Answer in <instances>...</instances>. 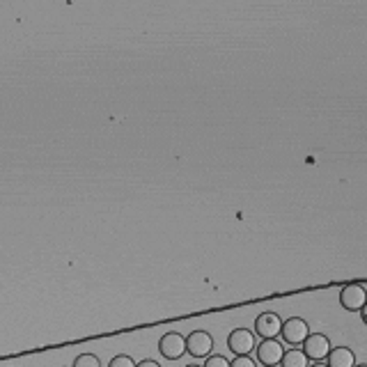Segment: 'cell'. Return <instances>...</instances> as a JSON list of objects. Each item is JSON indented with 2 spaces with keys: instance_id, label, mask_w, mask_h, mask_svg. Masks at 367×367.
<instances>
[{
  "instance_id": "cell-19",
  "label": "cell",
  "mask_w": 367,
  "mask_h": 367,
  "mask_svg": "<svg viewBox=\"0 0 367 367\" xmlns=\"http://www.w3.org/2000/svg\"><path fill=\"white\" fill-rule=\"evenodd\" d=\"M356 367H367V363H365V365H356Z\"/></svg>"
},
{
  "instance_id": "cell-7",
  "label": "cell",
  "mask_w": 367,
  "mask_h": 367,
  "mask_svg": "<svg viewBox=\"0 0 367 367\" xmlns=\"http://www.w3.org/2000/svg\"><path fill=\"white\" fill-rule=\"evenodd\" d=\"M255 353H257V361H260L264 367H276V365H280V361H283L285 347L278 340H262L255 347Z\"/></svg>"
},
{
  "instance_id": "cell-3",
  "label": "cell",
  "mask_w": 367,
  "mask_h": 367,
  "mask_svg": "<svg viewBox=\"0 0 367 367\" xmlns=\"http://www.w3.org/2000/svg\"><path fill=\"white\" fill-rule=\"evenodd\" d=\"M213 349V338L207 331H193L186 336V353L193 358H209Z\"/></svg>"
},
{
  "instance_id": "cell-6",
  "label": "cell",
  "mask_w": 367,
  "mask_h": 367,
  "mask_svg": "<svg viewBox=\"0 0 367 367\" xmlns=\"http://www.w3.org/2000/svg\"><path fill=\"white\" fill-rule=\"evenodd\" d=\"M283 331V319L278 317V312H262L255 319V333L262 340H276Z\"/></svg>"
},
{
  "instance_id": "cell-1",
  "label": "cell",
  "mask_w": 367,
  "mask_h": 367,
  "mask_svg": "<svg viewBox=\"0 0 367 367\" xmlns=\"http://www.w3.org/2000/svg\"><path fill=\"white\" fill-rule=\"evenodd\" d=\"M283 340L289 344V347H301L306 342V338L310 336V326L306 319L301 317H289L287 321H283V331H280Z\"/></svg>"
},
{
  "instance_id": "cell-11",
  "label": "cell",
  "mask_w": 367,
  "mask_h": 367,
  "mask_svg": "<svg viewBox=\"0 0 367 367\" xmlns=\"http://www.w3.org/2000/svg\"><path fill=\"white\" fill-rule=\"evenodd\" d=\"M71 367H101V363L94 353H81L76 356V361H74Z\"/></svg>"
},
{
  "instance_id": "cell-15",
  "label": "cell",
  "mask_w": 367,
  "mask_h": 367,
  "mask_svg": "<svg viewBox=\"0 0 367 367\" xmlns=\"http://www.w3.org/2000/svg\"><path fill=\"white\" fill-rule=\"evenodd\" d=\"M136 367H161V365L156 361H152V358H145L143 363H138Z\"/></svg>"
},
{
  "instance_id": "cell-18",
  "label": "cell",
  "mask_w": 367,
  "mask_h": 367,
  "mask_svg": "<svg viewBox=\"0 0 367 367\" xmlns=\"http://www.w3.org/2000/svg\"><path fill=\"white\" fill-rule=\"evenodd\" d=\"M186 367H202V365H196V363H191V365H186Z\"/></svg>"
},
{
  "instance_id": "cell-4",
  "label": "cell",
  "mask_w": 367,
  "mask_h": 367,
  "mask_svg": "<svg viewBox=\"0 0 367 367\" xmlns=\"http://www.w3.org/2000/svg\"><path fill=\"white\" fill-rule=\"evenodd\" d=\"M159 351L164 358L168 361H177L181 358L184 353H186V338L181 336V333H166L164 338L159 340Z\"/></svg>"
},
{
  "instance_id": "cell-9",
  "label": "cell",
  "mask_w": 367,
  "mask_h": 367,
  "mask_svg": "<svg viewBox=\"0 0 367 367\" xmlns=\"http://www.w3.org/2000/svg\"><path fill=\"white\" fill-rule=\"evenodd\" d=\"M328 367H356V353L349 347H336L326 356Z\"/></svg>"
},
{
  "instance_id": "cell-16",
  "label": "cell",
  "mask_w": 367,
  "mask_h": 367,
  "mask_svg": "<svg viewBox=\"0 0 367 367\" xmlns=\"http://www.w3.org/2000/svg\"><path fill=\"white\" fill-rule=\"evenodd\" d=\"M361 319H363V323L367 326V303L363 306V310H361Z\"/></svg>"
},
{
  "instance_id": "cell-14",
  "label": "cell",
  "mask_w": 367,
  "mask_h": 367,
  "mask_svg": "<svg viewBox=\"0 0 367 367\" xmlns=\"http://www.w3.org/2000/svg\"><path fill=\"white\" fill-rule=\"evenodd\" d=\"M230 367H257V363L251 356H234V361H230Z\"/></svg>"
},
{
  "instance_id": "cell-8",
  "label": "cell",
  "mask_w": 367,
  "mask_h": 367,
  "mask_svg": "<svg viewBox=\"0 0 367 367\" xmlns=\"http://www.w3.org/2000/svg\"><path fill=\"white\" fill-rule=\"evenodd\" d=\"M367 303V291H365V287L363 285H358V283H353V285H347V287H342V291H340V306L344 308V310H363V306Z\"/></svg>"
},
{
  "instance_id": "cell-5",
  "label": "cell",
  "mask_w": 367,
  "mask_h": 367,
  "mask_svg": "<svg viewBox=\"0 0 367 367\" xmlns=\"http://www.w3.org/2000/svg\"><path fill=\"white\" fill-rule=\"evenodd\" d=\"M301 349L306 351V356L310 361L319 363L331 353V340L323 336V333H310V336L306 338V342L301 344Z\"/></svg>"
},
{
  "instance_id": "cell-2",
  "label": "cell",
  "mask_w": 367,
  "mask_h": 367,
  "mask_svg": "<svg viewBox=\"0 0 367 367\" xmlns=\"http://www.w3.org/2000/svg\"><path fill=\"white\" fill-rule=\"evenodd\" d=\"M228 347L234 356H251V351H255V347H257L255 331L234 328L228 338Z\"/></svg>"
},
{
  "instance_id": "cell-17",
  "label": "cell",
  "mask_w": 367,
  "mask_h": 367,
  "mask_svg": "<svg viewBox=\"0 0 367 367\" xmlns=\"http://www.w3.org/2000/svg\"><path fill=\"white\" fill-rule=\"evenodd\" d=\"M310 367H328V365H326V363H321V361H319V363H315V365H310Z\"/></svg>"
},
{
  "instance_id": "cell-10",
  "label": "cell",
  "mask_w": 367,
  "mask_h": 367,
  "mask_svg": "<svg viewBox=\"0 0 367 367\" xmlns=\"http://www.w3.org/2000/svg\"><path fill=\"white\" fill-rule=\"evenodd\" d=\"M280 367H310V358L306 356L303 349H287L283 361H280Z\"/></svg>"
},
{
  "instance_id": "cell-12",
  "label": "cell",
  "mask_w": 367,
  "mask_h": 367,
  "mask_svg": "<svg viewBox=\"0 0 367 367\" xmlns=\"http://www.w3.org/2000/svg\"><path fill=\"white\" fill-rule=\"evenodd\" d=\"M138 363L131 358V356H126V353H120V356H115V358L111 361V365L108 367H136Z\"/></svg>"
},
{
  "instance_id": "cell-13",
  "label": "cell",
  "mask_w": 367,
  "mask_h": 367,
  "mask_svg": "<svg viewBox=\"0 0 367 367\" xmlns=\"http://www.w3.org/2000/svg\"><path fill=\"white\" fill-rule=\"evenodd\" d=\"M202 367H230V361L225 356H209Z\"/></svg>"
}]
</instances>
